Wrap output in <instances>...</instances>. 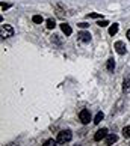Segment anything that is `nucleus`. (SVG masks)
Segmentation results:
<instances>
[{"label": "nucleus", "instance_id": "1", "mask_svg": "<svg viewBox=\"0 0 130 146\" xmlns=\"http://www.w3.org/2000/svg\"><path fill=\"white\" fill-rule=\"evenodd\" d=\"M71 137H73V134H71V131H70V129H65V131H61L58 134V143H68L70 140H71Z\"/></svg>", "mask_w": 130, "mask_h": 146}, {"label": "nucleus", "instance_id": "2", "mask_svg": "<svg viewBox=\"0 0 130 146\" xmlns=\"http://www.w3.org/2000/svg\"><path fill=\"white\" fill-rule=\"evenodd\" d=\"M0 32H2V38L14 36V29L11 27L9 24H2V29H0Z\"/></svg>", "mask_w": 130, "mask_h": 146}, {"label": "nucleus", "instance_id": "3", "mask_svg": "<svg viewBox=\"0 0 130 146\" xmlns=\"http://www.w3.org/2000/svg\"><path fill=\"white\" fill-rule=\"evenodd\" d=\"M79 119L82 121V123H89V121H91V113H89V110H82L79 113Z\"/></svg>", "mask_w": 130, "mask_h": 146}, {"label": "nucleus", "instance_id": "4", "mask_svg": "<svg viewBox=\"0 0 130 146\" xmlns=\"http://www.w3.org/2000/svg\"><path fill=\"white\" fill-rule=\"evenodd\" d=\"M113 47H115V51L118 53V54H126V50H127V48H126V44H124L123 41H117Z\"/></svg>", "mask_w": 130, "mask_h": 146}, {"label": "nucleus", "instance_id": "5", "mask_svg": "<svg viewBox=\"0 0 130 146\" xmlns=\"http://www.w3.org/2000/svg\"><path fill=\"white\" fill-rule=\"evenodd\" d=\"M106 136H107V129L106 128H101V129H99V131L94 134V140H95V142H100V140L106 139Z\"/></svg>", "mask_w": 130, "mask_h": 146}, {"label": "nucleus", "instance_id": "6", "mask_svg": "<svg viewBox=\"0 0 130 146\" xmlns=\"http://www.w3.org/2000/svg\"><path fill=\"white\" fill-rule=\"evenodd\" d=\"M79 41H82V42H89V41H91L89 32H80V33H79Z\"/></svg>", "mask_w": 130, "mask_h": 146}, {"label": "nucleus", "instance_id": "7", "mask_svg": "<svg viewBox=\"0 0 130 146\" xmlns=\"http://www.w3.org/2000/svg\"><path fill=\"white\" fill-rule=\"evenodd\" d=\"M61 30L65 33V36H70V35L73 33V29L70 27V26H68L67 23H62V24H61Z\"/></svg>", "mask_w": 130, "mask_h": 146}, {"label": "nucleus", "instance_id": "8", "mask_svg": "<svg viewBox=\"0 0 130 146\" xmlns=\"http://www.w3.org/2000/svg\"><path fill=\"white\" fill-rule=\"evenodd\" d=\"M117 140H118V137L115 136V134H107V136H106V143L107 145H113Z\"/></svg>", "mask_w": 130, "mask_h": 146}, {"label": "nucleus", "instance_id": "9", "mask_svg": "<svg viewBox=\"0 0 130 146\" xmlns=\"http://www.w3.org/2000/svg\"><path fill=\"white\" fill-rule=\"evenodd\" d=\"M106 68H107V71H109V72H113V69H115V62H113V59H109V60H107Z\"/></svg>", "mask_w": 130, "mask_h": 146}, {"label": "nucleus", "instance_id": "10", "mask_svg": "<svg viewBox=\"0 0 130 146\" xmlns=\"http://www.w3.org/2000/svg\"><path fill=\"white\" fill-rule=\"evenodd\" d=\"M103 117H105V113L103 111H99L95 115V117H94V123H100L101 121H103Z\"/></svg>", "mask_w": 130, "mask_h": 146}, {"label": "nucleus", "instance_id": "11", "mask_svg": "<svg viewBox=\"0 0 130 146\" xmlns=\"http://www.w3.org/2000/svg\"><path fill=\"white\" fill-rule=\"evenodd\" d=\"M117 32H118V24L117 23H113L112 26H111V27H109V35H117Z\"/></svg>", "mask_w": 130, "mask_h": 146}, {"label": "nucleus", "instance_id": "12", "mask_svg": "<svg viewBox=\"0 0 130 146\" xmlns=\"http://www.w3.org/2000/svg\"><path fill=\"white\" fill-rule=\"evenodd\" d=\"M123 137L124 139H130V127H124L123 128Z\"/></svg>", "mask_w": 130, "mask_h": 146}, {"label": "nucleus", "instance_id": "13", "mask_svg": "<svg viewBox=\"0 0 130 146\" xmlns=\"http://www.w3.org/2000/svg\"><path fill=\"white\" fill-rule=\"evenodd\" d=\"M56 143H58V140L48 139V140H46V142H44V145H42V146H56Z\"/></svg>", "mask_w": 130, "mask_h": 146}, {"label": "nucleus", "instance_id": "14", "mask_svg": "<svg viewBox=\"0 0 130 146\" xmlns=\"http://www.w3.org/2000/svg\"><path fill=\"white\" fill-rule=\"evenodd\" d=\"M32 20H34V23H36V24H41L42 21H44V18H42L41 15H34V17H32Z\"/></svg>", "mask_w": 130, "mask_h": 146}, {"label": "nucleus", "instance_id": "15", "mask_svg": "<svg viewBox=\"0 0 130 146\" xmlns=\"http://www.w3.org/2000/svg\"><path fill=\"white\" fill-rule=\"evenodd\" d=\"M46 26H47V29H55L56 23H55V20H47L46 21Z\"/></svg>", "mask_w": 130, "mask_h": 146}, {"label": "nucleus", "instance_id": "16", "mask_svg": "<svg viewBox=\"0 0 130 146\" xmlns=\"http://www.w3.org/2000/svg\"><path fill=\"white\" fill-rule=\"evenodd\" d=\"M123 89H124V92H130V80H124Z\"/></svg>", "mask_w": 130, "mask_h": 146}, {"label": "nucleus", "instance_id": "17", "mask_svg": "<svg viewBox=\"0 0 130 146\" xmlns=\"http://www.w3.org/2000/svg\"><path fill=\"white\" fill-rule=\"evenodd\" d=\"M97 24H99V26H100V27H106V26H107V24H109V23H107V21H106V20H100V21H99V23H97Z\"/></svg>", "mask_w": 130, "mask_h": 146}, {"label": "nucleus", "instance_id": "18", "mask_svg": "<svg viewBox=\"0 0 130 146\" xmlns=\"http://www.w3.org/2000/svg\"><path fill=\"white\" fill-rule=\"evenodd\" d=\"M88 18H101V15H100V14L92 12V14H88Z\"/></svg>", "mask_w": 130, "mask_h": 146}, {"label": "nucleus", "instance_id": "19", "mask_svg": "<svg viewBox=\"0 0 130 146\" xmlns=\"http://www.w3.org/2000/svg\"><path fill=\"white\" fill-rule=\"evenodd\" d=\"M0 6H2V11H5V9H9V8H11V5H9V3H2Z\"/></svg>", "mask_w": 130, "mask_h": 146}, {"label": "nucleus", "instance_id": "20", "mask_svg": "<svg viewBox=\"0 0 130 146\" xmlns=\"http://www.w3.org/2000/svg\"><path fill=\"white\" fill-rule=\"evenodd\" d=\"M77 26H79V27H82V29H86V27H88L89 24H88V23H79Z\"/></svg>", "mask_w": 130, "mask_h": 146}, {"label": "nucleus", "instance_id": "21", "mask_svg": "<svg viewBox=\"0 0 130 146\" xmlns=\"http://www.w3.org/2000/svg\"><path fill=\"white\" fill-rule=\"evenodd\" d=\"M127 38H129V41H130V29L127 30Z\"/></svg>", "mask_w": 130, "mask_h": 146}, {"label": "nucleus", "instance_id": "22", "mask_svg": "<svg viewBox=\"0 0 130 146\" xmlns=\"http://www.w3.org/2000/svg\"><path fill=\"white\" fill-rule=\"evenodd\" d=\"M76 146H77V145H76Z\"/></svg>", "mask_w": 130, "mask_h": 146}]
</instances>
